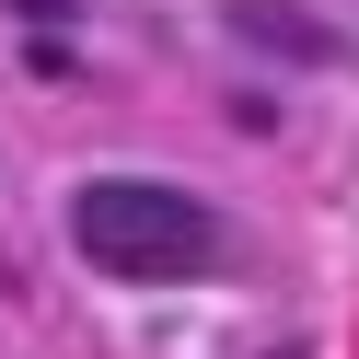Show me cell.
<instances>
[{"instance_id":"1","label":"cell","mask_w":359,"mask_h":359,"mask_svg":"<svg viewBox=\"0 0 359 359\" xmlns=\"http://www.w3.org/2000/svg\"><path fill=\"white\" fill-rule=\"evenodd\" d=\"M70 232L104 278H197L220 255V220L197 209L186 186H140V174H104V186L70 197Z\"/></svg>"},{"instance_id":"2","label":"cell","mask_w":359,"mask_h":359,"mask_svg":"<svg viewBox=\"0 0 359 359\" xmlns=\"http://www.w3.org/2000/svg\"><path fill=\"white\" fill-rule=\"evenodd\" d=\"M278 359H302V348H278Z\"/></svg>"}]
</instances>
